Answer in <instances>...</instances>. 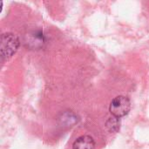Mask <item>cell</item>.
Returning <instances> with one entry per match:
<instances>
[{
  "label": "cell",
  "instance_id": "6da1fadb",
  "mask_svg": "<svg viewBox=\"0 0 149 149\" xmlns=\"http://www.w3.org/2000/svg\"><path fill=\"white\" fill-rule=\"evenodd\" d=\"M19 46L18 38L12 33H4L1 36V57L2 58H10Z\"/></svg>",
  "mask_w": 149,
  "mask_h": 149
},
{
  "label": "cell",
  "instance_id": "7a4b0ae2",
  "mask_svg": "<svg viewBox=\"0 0 149 149\" xmlns=\"http://www.w3.org/2000/svg\"><path fill=\"white\" fill-rule=\"evenodd\" d=\"M131 108V103L128 98L125 96H118L114 98L109 107V110L113 117L120 118L128 113Z\"/></svg>",
  "mask_w": 149,
  "mask_h": 149
},
{
  "label": "cell",
  "instance_id": "3957f363",
  "mask_svg": "<svg viewBox=\"0 0 149 149\" xmlns=\"http://www.w3.org/2000/svg\"><path fill=\"white\" fill-rule=\"evenodd\" d=\"M95 142L91 136L82 135L79 137L73 143L72 149H94Z\"/></svg>",
  "mask_w": 149,
  "mask_h": 149
},
{
  "label": "cell",
  "instance_id": "277c9868",
  "mask_svg": "<svg viewBox=\"0 0 149 149\" xmlns=\"http://www.w3.org/2000/svg\"><path fill=\"white\" fill-rule=\"evenodd\" d=\"M108 121L111 122V125H107V127H109V129H110L112 132H116V131L120 128V122H119V120H118V118L113 117V118H111Z\"/></svg>",
  "mask_w": 149,
  "mask_h": 149
}]
</instances>
